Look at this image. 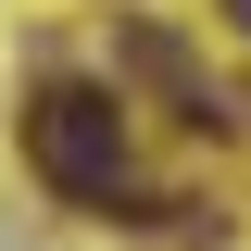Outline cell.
Segmentation results:
<instances>
[{
	"label": "cell",
	"mask_w": 251,
	"mask_h": 251,
	"mask_svg": "<svg viewBox=\"0 0 251 251\" xmlns=\"http://www.w3.org/2000/svg\"><path fill=\"white\" fill-rule=\"evenodd\" d=\"M25 163L50 201H126V100L113 88H38L25 100Z\"/></svg>",
	"instance_id": "6da1fadb"
},
{
	"label": "cell",
	"mask_w": 251,
	"mask_h": 251,
	"mask_svg": "<svg viewBox=\"0 0 251 251\" xmlns=\"http://www.w3.org/2000/svg\"><path fill=\"white\" fill-rule=\"evenodd\" d=\"M226 25H239V38H251V0H226Z\"/></svg>",
	"instance_id": "7a4b0ae2"
}]
</instances>
